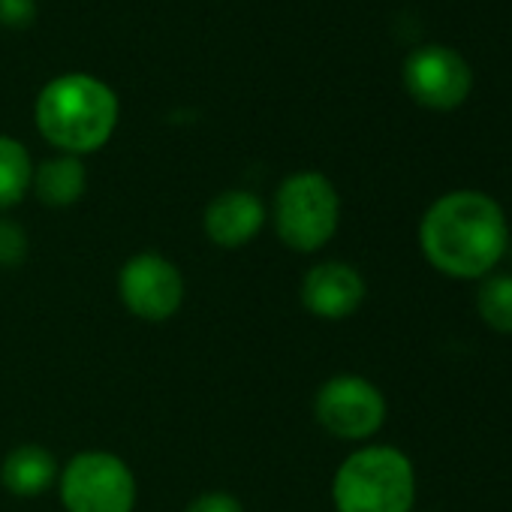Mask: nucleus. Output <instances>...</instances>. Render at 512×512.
I'll use <instances>...</instances> for the list:
<instances>
[{
	"instance_id": "obj_11",
	"label": "nucleus",
	"mask_w": 512,
	"mask_h": 512,
	"mask_svg": "<svg viewBox=\"0 0 512 512\" xmlns=\"http://www.w3.org/2000/svg\"><path fill=\"white\" fill-rule=\"evenodd\" d=\"M61 464L52 449L40 443H19L0 461V485L13 497H40L58 485Z\"/></svg>"
},
{
	"instance_id": "obj_5",
	"label": "nucleus",
	"mask_w": 512,
	"mask_h": 512,
	"mask_svg": "<svg viewBox=\"0 0 512 512\" xmlns=\"http://www.w3.org/2000/svg\"><path fill=\"white\" fill-rule=\"evenodd\" d=\"M58 497L67 512H133L139 485L133 467L121 455L85 449L61 467Z\"/></svg>"
},
{
	"instance_id": "obj_9",
	"label": "nucleus",
	"mask_w": 512,
	"mask_h": 512,
	"mask_svg": "<svg viewBox=\"0 0 512 512\" xmlns=\"http://www.w3.org/2000/svg\"><path fill=\"white\" fill-rule=\"evenodd\" d=\"M368 296V284L353 263L344 260H323L311 266L302 278L299 299L302 308L326 323L350 320Z\"/></svg>"
},
{
	"instance_id": "obj_17",
	"label": "nucleus",
	"mask_w": 512,
	"mask_h": 512,
	"mask_svg": "<svg viewBox=\"0 0 512 512\" xmlns=\"http://www.w3.org/2000/svg\"><path fill=\"white\" fill-rule=\"evenodd\" d=\"M37 16V0H0V22L10 28H25Z\"/></svg>"
},
{
	"instance_id": "obj_2",
	"label": "nucleus",
	"mask_w": 512,
	"mask_h": 512,
	"mask_svg": "<svg viewBox=\"0 0 512 512\" xmlns=\"http://www.w3.org/2000/svg\"><path fill=\"white\" fill-rule=\"evenodd\" d=\"M118 115L115 91L88 73H64L46 82L34 106L40 136L58 148V154L73 157L100 151L112 139Z\"/></svg>"
},
{
	"instance_id": "obj_7",
	"label": "nucleus",
	"mask_w": 512,
	"mask_h": 512,
	"mask_svg": "<svg viewBox=\"0 0 512 512\" xmlns=\"http://www.w3.org/2000/svg\"><path fill=\"white\" fill-rule=\"evenodd\" d=\"M187 296L181 269L157 250L133 253L118 269V299L142 323H169Z\"/></svg>"
},
{
	"instance_id": "obj_1",
	"label": "nucleus",
	"mask_w": 512,
	"mask_h": 512,
	"mask_svg": "<svg viewBox=\"0 0 512 512\" xmlns=\"http://www.w3.org/2000/svg\"><path fill=\"white\" fill-rule=\"evenodd\" d=\"M419 250L446 278L482 281L509 250L506 214L482 190L443 193L419 220Z\"/></svg>"
},
{
	"instance_id": "obj_10",
	"label": "nucleus",
	"mask_w": 512,
	"mask_h": 512,
	"mask_svg": "<svg viewBox=\"0 0 512 512\" xmlns=\"http://www.w3.org/2000/svg\"><path fill=\"white\" fill-rule=\"evenodd\" d=\"M266 220H269V208L260 196H256L253 190L232 187V190L217 193L205 205L202 229L214 247L241 250L263 232Z\"/></svg>"
},
{
	"instance_id": "obj_14",
	"label": "nucleus",
	"mask_w": 512,
	"mask_h": 512,
	"mask_svg": "<svg viewBox=\"0 0 512 512\" xmlns=\"http://www.w3.org/2000/svg\"><path fill=\"white\" fill-rule=\"evenodd\" d=\"M476 314L497 335H512V275H488L476 293Z\"/></svg>"
},
{
	"instance_id": "obj_6",
	"label": "nucleus",
	"mask_w": 512,
	"mask_h": 512,
	"mask_svg": "<svg viewBox=\"0 0 512 512\" xmlns=\"http://www.w3.org/2000/svg\"><path fill=\"white\" fill-rule=\"evenodd\" d=\"M386 395L359 374H335L314 395V419L335 440L368 443L386 425Z\"/></svg>"
},
{
	"instance_id": "obj_15",
	"label": "nucleus",
	"mask_w": 512,
	"mask_h": 512,
	"mask_svg": "<svg viewBox=\"0 0 512 512\" xmlns=\"http://www.w3.org/2000/svg\"><path fill=\"white\" fill-rule=\"evenodd\" d=\"M28 247L25 226L0 214V269H19L28 260Z\"/></svg>"
},
{
	"instance_id": "obj_13",
	"label": "nucleus",
	"mask_w": 512,
	"mask_h": 512,
	"mask_svg": "<svg viewBox=\"0 0 512 512\" xmlns=\"http://www.w3.org/2000/svg\"><path fill=\"white\" fill-rule=\"evenodd\" d=\"M31 181H34L31 151L13 136H0V214L16 208L31 193Z\"/></svg>"
},
{
	"instance_id": "obj_3",
	"label": "nucleus",
	"mask_w": 512,
	"mask_h": 512,
	"mask_svg": "<svg viewBox=\"0 0 512 512\" xmlns=\"http://www.w3.org/2000/svg\"><path fill=\"white\" fill-rule=\"evenodd\" d=\"M413 503L416 470L398 446L365 443L332 476L335 512H413Z\"/></svg>"
},
{
	"instance_id": "obj_12",
	"label": "nucleus",
	"mask_w": 512,
	"mask_h": 512,
	"mask_svg": "<svg viewBox=\"0 0 512 512\" xmlns=\"http://www.w3.org/2000/svg\"><path fill=\"white\" fill-rule=\"evenodd\" d=\"M31 190L46 208H70L88 190V169L82 157H73V154L49 157L40 166H34Z\"/></svg>"
},
{
	"instance_id": "obj_4",
	"label": "nucleus",
	"mask_w": 512,
	"mask_h": 512,
	"mask_svg": "<svg viewBox=\"0 0 512 512\" xmlns=\"http://www.w3.org/2000/svg\"><path fill=\"white\" fill-rule=\"evenodd\" d=\"M278 241L293 253L323 250L341 226V196L329 175L302 169L287 175L269 208Z\"/></svg>"
},
{
	"instance_id": "obj_8",
	"label": "nucleus",
	"mask_w": 512,
	"mask_h": 512,
	"mask_svg": "<svg viewBox=\"0 0 512 512\" xmlns=\"http://www.w3.org/2000/svg\"><path fill=\"white\" fill-rule=\"evenodd\" d=\"M470 85V67L458 52L446 46H422L404 61V88L425 109H458L467 100Z\"/></svg>"
},
{
	"instance_id": "obj_16",
	"label": "nucleus",
	"mask_w": 512,
	"mask_h": 512,
	"mask_svg": "<svg viewBox=\"0 0 512 512\" xmlns=\"http://www.w3.org/2000/svg\"><path fill=\"white\" fill-rule=\"evenodd\" d=\"M184 512H244V503L229 491H202L184 506Z\"/></svg>"
}]
</instances>
